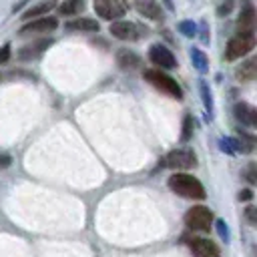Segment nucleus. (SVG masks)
<instances>
[{
  "label": "nucleus",
  "mask_w": 257,
  "mask_h": 257,
  "mask_svg": "<svg viewBox=\"0 0 257 257\" xmlns=\"http://www.w3.org/2000/svg\"><path fill=\"white\" fill-rule=\"evenodd\" d=\"M169 189L173 193H177L179 197H185V199H197V201H203L207 197L205 193V187L201 185V181L189 173H173L167 181Z\"/></svg>",
  "instance_id": "1"
},
{
  "label": "nucleus",
  "mask_w": 257,
  "mask_h": 257,
  "mask_svg": "<svg viewBox=\"0 0 257 257\" xmlns=\"http://www.w3.org/2000/svg\"><path fill=\"white\" fill-rule=\"evenodd\" d=\"M143 76H145V80H147L149 84H153V86L159 88L161 92L169 94L171 98H177V100L183 98V88H181L179 82H177L173 76H169L165 70H159V68H147V70L143 72Z\"/></svg>",
  "instance_id": "2"
},
{
  "label": "nucleus",
  "mask_w": 257,
  "mask_h": 257,
  "mask_svg": "<svg viewBox=\"0 0 257 257\" xmlns=\"http://www.w3.org/2000/svg\"><path fill=\"white\" fill-rule=\"evenodd\" d=\"M185 225L193 231H201V233H209L211 225H213V213L209 207L205 205H195L185 213Z\"/></svg>",
  "instance_id": "3"
},
{
  "label": "nucleus",
  "mask_w": 257,
  "mask_h": 257,
  "mask_svg": "<svg viewBox=\"0 0 257 257\" xmlns=\"http://www.w3.org/2000/svg\"><path fill=\"white\" fill-rule=\"evenodd\" d=\"M92 8H94L96 16H100L102 20L114 22V20H118L120 16L126 14L128 2H126V0H94Z\"/></svg>",
  "instance_id": "4"
},
{
  "label": "nucleus",
  "mask_w": 257,
  "mask_h": 257,
  "mask_svg": "<svg viewBox=\"0 0 257 257\" xmlns=\"http://www.w3.org/2000/svg\"><path fill=\"white\" fill-rule=\"evenodd\" d=\"M108 32H110L114 38H118V40H128V42L139 40L143 34H147V30H143L139 24H135V22H131V20H114V22H110Z\"/></svg>",
  "instance_id": "5"
},
{
  "label": "nucleus",
  "mask_w": 257,
  "mask_h": 257,
  "mask_svg": "<svg viewBox=\"0 0 257 257\" xmlns=\"http://www.w3.org/2000/svg\"><path fill=\"white\" fill-rule=\"evenodd\" d=\"M165 165L175 171H187L197 167V157L189 149H175L165 157Z\"/></svg>",
  "instance_id": "6"
},
{
  "label": "nucleus",
  "mask_w": 257,
  "mask_h": 257,
  "mask_svg": "<svg viewBox=\"0 0 257 257\" xmlns=\"http://www.w3.org/2000/svg\"><path fill=\"white\" fill-rule=\"evenodd\" d=\"M255 46V36H233L229 42H227V48H225V58L227 60H239L243 58L245 54H249Z\"/></svg>",
  "instance_id": "7"
},
{
  "label": "nucleus",
  "mask_w": 257,
  "mask_h": 257,
  "mask_svg": "<svg viewBox=\"0 0 257 257\" xmlns=\"http://www.w3.org/2000/svg\"><path fill=\"white\" fill-rule=\"evenodd\" d=\"M187 247L193 251L195 257H219L221 251L215 241L205 239V237H185Z\"/></svg>",
  "instance_id": "8"
},
{
  "label": "nucleus",
  "mask_w": 257,
  "mask_h": 257,
  "mask_svg": "<svg viewBox=\"0 0 257 257\" xmlns=\"http://www.w3.org/2000/svg\"><path fill=\"white\" fill-rule=\"evenodd\" d=\"M149 60H151L153 64H157L159 70H171V68L177 66V58H175L173 52H171L167 46H163V44H153V46L149 48Z\"/></svg>",
  "instance_id": "9"
},
{
  "label": "nucleus",
  "mask_w": 257,
  "mask_h": 257,
  "mask_svg": "<svg viewBox=\"0 0 257 257\" xmlns=\"http://www.w3.org/2000/svg\"><path fill=\"white\" fill-rule=\"evenodd\" d=\"M58 26V20L54 16H40L36 20H30L26 22L22 28H20V34L26 36V34H44V32H52L56 30Z\"/></svg>",
  "instance_id": "10"
},
{
  "label": "nucleus",
  "mask_w": 257,
  "mask_h": 257,
  "mask_svg": "<svg viewBox=\"0 0 257 257\" xmlns=\"http://www.w3.org/2000/svg\"><path fill=\"white\" fill-rule=\"evenodd\" d=\"M133 4H135V10H137L141 16L149 18V20L161 22V20L165 18L163 8H161V4H159L157 0H133Z\"/></svg>",
  "instance_id": "11"
},
{
  "label": "nucleus",
  "mask_w": 257,
  "mask_h": 257,
  "mask_svg": "<svg viewBox=\"0 0 257 257\" xmlns=\"http://www.w3.org/2000/svg\"><path fill=\"white\" fill-rule=\"evenodd\" d=\"M253 30H255V10L251 4H247L237 18V34L239 36H253Z\"/></svg>",
  "instance_id": "12"
},
{
  "label": "nucleus",
  "mask_w": 257,
  "mask_h": 257,
  "mask_svg": "<svg viewBox=\"0 0 257 257\" xmlns=\"http://www.w3.org/2000/svg\"><path fill=\"white\" fill-rule=\"evenodd\" d=\"M50 44H52L50 38H40V40L28 42V44H24V46L18 50V58H20V60H32V58L40 56Z\"/></svg>",
  "instance_id": "13"
},
{
  "label": "nucleus",
  "mask_w": 257,
  "mask_h": 257,
  "mask_svg": "<svg viewBox=\"0 0 257 257\" xmlns=\"http://www.w3.org/2000/svg\"><path fill=\"white\" fill-rule=\"evenodd\" d=\"M98 28L100 26L94 18H84V16L68 20L64 24V30H68V32H98Z\"/></svg>",
  "instance_id": "14"
},
{
  "label": "nucleus",
  "mask_w": 257,
  "mask_h": 257,
  "mask_svg": "<svg viewBox=\"0 0 257 257\" xmlns=\"http://www.w3.org/2000/svg\"><path fill=\"white\" fill-rule=\"evenodd\" d=\"M116 64L122 70H135V68H139L143 64V60H141V56L137 52H133L128 48H120L116 52Z\"/></svg>",
  "instance_id": "15"
},
{
  "label": "nucleus",
  "mask_w": 257,
  "mask_h": 257,
  "mask_svg": "<svg viewBox=\"0 0 257 257\" xmlns=\"http://www.w3.org/2000/svg\"><path fill=\"white\" fill-rule=\"evenodd\" d=\"M233 112H235V118L241 120L243 124H247V126H255L257 124V110H255V106H251L247 102H237Z\"/></svg>",
  "instance_id": "16"
},
{
  "label": "nucleus",
  "mask_w": 257,
  "mask_h": 257,
  "mask_svg": "<svg viewBox=\"0 0 257 257\" xmlns=\"http://www.w3.org/2000/svg\"><path fill=\"white\" fill-rule=\"evenodd\" d=\"M255 74H257V62H255V58L245 60L243 64H239V66L235 68V76H237V80H241V82L253 80Z\"/></svg>",
  "instance_id": "17"
},
{
  "label": "nucleus",
  "mask_w": 257,
  "mask_h": 257,
  "mask_svg": "<svg viewBox=\"0 0 257 257\" xmlns=\"http://www.w3.org/2000/svg\"><path fill=\"white\" fill-rule=\"evenodd\" d=\"M86 8L84 0H62L58 4V14L60 16H76Z\"/></svg>",
  "instance_id": "18"
},
{
  "label": "nucleus",
  "mask_w": 257,
  "mask_h": 257,
  "mask_svg": "<svg viewBox=\"0 0 257 257\" xmlns=\"http://www.w3.org/2000/svg\"><path fill=\"white\" fill-rule=\"evenodd\" d=\"M52 8H54V2H52V0H44V2H40V4L30 6V8L24 12V16H22V18H32V16H42V14H48Z\"/></svg>",
  "instance_id": "19"
},
{
  "label": "nucleus",
  "mask_w": 257,
  "mask_h": 257,
  "mask_svg": "<svg viewBox=\"0 0 257 257\" xmlns=\"http://www.w3.org/2000/svg\"><path fill=\"white\" fill-rule=\"evenodd\" d=\"M191 60H193V64H195V68L199 70V72H205L209 66V60H207V56L199 50V48H191Z\"/></svg>",
  "instance_id": "20"
},
{
  "label": "nucleus",
  "mask_w": 257,
  "mask_h": 257,
  "mask_svg": "<svg viewBox=\"0 0 257 257\" xmlns=\"http://www.w3.org/2000/svg\"><path fill=\"white\" fill-rule=\"evenodd\" d=\"M193 128H195V124H193V116L187 114V116L183 118V133H181V141H183V143H187V141L193 137Z\"/></svg>",
  "instance_id": "21"
},
{
  "label": "nucleus",
  "mask_w": 257,
  "mask_h": 257,
  "mask_svg": "<svg viewBox=\"0 0 257 257\" xmlns=\"http://www.w3.org/2000/svg\"><path fill=\"white\" fill-rule=\"evenodd\" d=\"M179 30H181L185 36H195V34H197V26H195L191 20H183V22H179Z\"/></svg>",
  "instance_id": "22"
},
{
  "label": "nucleus",
  "mask_w": 257,
  "mask_h": 257,
  "mask_svg": "<svg viewBox=\"0 0 257 257\" xmlns=\"http://www.w3.org/2000/svg\"><path fill=\"white\" fill-rule=\"evenodd\" d=\"M201 94H203V102H205V108L211 112L213 110V98H211V90L205 82H201Z\"/></svg>",
  "instance_id": "23"
},
{
  "label": "nucleus",
  "mask_w": 257,
  "mask_h": 257,
  "mask_svg": "<svg viewBox=\"0 0 257 257\" xmlns=\"http://www.w3.org/2000/svg\"><path fill=\"white\" fill-rule=\"evenodd\" d=\"M217 231H219V235H221V239L223 241H229V229H227V225H225V221H217Z\"/></svg>",
  "instance_id": "24"
},
{
  "label": "nucleus",
  "mask_w": 257,
  "mask_h": 257,
  "mask_svg": "<svg viewBox=\"0 0 257 257\" xmlns=\"http://www.w3.org/2000/svg\"><path fill=\"white\" fill-rule=\"evenodd\" d=\"M245 179H247V181H249L251 185H255V181H257V175H255V165H249V167H247Z\"/></svg>",
  "instance_id": "25"
},
{
  "label": "nucleus",
  "mask_w": 257,
  "mask_h": 257,
  "mask_svg": "<svg viewBox=\"0 0 257 257\" xmlns=\"http://www.w3.org/2000/svg\"><path fill=\"white\" fill-rule=\"evenodd\" d=\"M8 58H10V44H4V46L0 48V64L8 62Z\"/></svg>",
  "instance_id": "26"
},
{
  "label": "nucleus",
  "mask_w": 257,
  "mask_h": 257,
  "mask_svg": "<svg viewBox=\"0 0 257 257\" xmlns=\"http://www.w3.org/2000/svg\"><path fill=\"white\" fill-rule=\"evenodd\" d=\"M251 199H253V191L251 189H243L239 193V201H251Z\"/></svg>",
  "instance_id": "27"
},
{
  "label": "nucleus",
  "mask_w": 257,
  "mask_h": 257,
  "mask_svg": "<svg viewBox=\"0 0 257 257\" xmlns=\"http://www.w3.org/2000/svg\"><path fill=\"white\" fill-rule=\"evenodd\" d=\"M245 215H247V219H249V223H257V217H255V207H247V211H245Z\"/></svg>",
  "instance_id": "28"
},
{
  "label": "nucleus",
  "mask_w": 257,
  "mask_h": 257,
  "mask_svg": "<svg viewBox=\"0 0 257 257\" xmlns=\"http://www.w3.org/2000/svg\"><path fill=\"white\" fill-rule=\"evenodd\" d=\"M163 4H165V8H167V10H171V12L175 10V4H173V0H163Z\"/></svg>",
  "instance_id": "29"
},
{
  "label": "nucleus",
  "mask_w": 257,
  "mask_h": 257,
  "mask_svg": "<svg viewBox=\"0 0 257 257\" xmlns=\"http://www.w3.org/2000/svg\"><path fill=\"white\" fill-rule=\"evenodd\" d=\"M201 26H203V32H207V24H205V22H203V24H201ZM203 42H209V36H207V34H205V36H203Z\"/></svg>",
  "instance_id": "30"
}]
</instances>
